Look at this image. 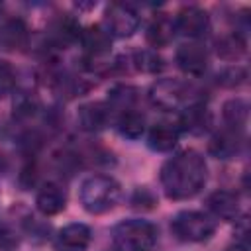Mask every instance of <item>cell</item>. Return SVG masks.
Returning a JSON list of instances; mask_svg holds the SVG:
<instances>
[{
  "mask_svg": "<svg viewBox=\"0 0 251 251\" xmlns=\"http://www.w3.org/2000/svg\"><path fill=\"white\" fill-rule=\"evenodd\" d=\"M20 245V235L8 224H0V251H16Z\"/></svg>",
  "mask_w": 251,
  "mask_h": 251,
  "instance_id": "obj_28",
  "label": "cell"
},
{
  "mask_svg": "<svg viewBox=\"0 0 251 251\" xmlns=\"http://www.w3.org/2000/svg\"><path fill=\"white\" fill-rule=\"evenodd\" d=\"M39 108V102L35 96H31L29 92H22L18 94V98L14 100V114L18 118H31Z\"/></svg>",
  "mask_w": 251,
  "mask_h": 251,
  "instance_id": "obj_25",
  "label": "cell"
},
{
  "mask_svg": "<svg viewBox=\"0 0 251 251\" xmlns=\"http://www.w3.org/2000/svg\"><path fill=\"white\" fill-rule=\"evenodd\" d=\"M35 206L43 216H57L67 206V192L57 182H47L35 196Z\"/></svg>",
  "mask_w": 251,
  "mask_h": 251,
  "instance_id": "obj_10",
  "label": "cell"
},
{
  "mask_svg": "<svg viewBox=\"0 0 251 251\" xmlns=\"http://www.w3.org/2000/svg\"><path fill=\"white\" fill-rule=\"evenodd\" d=\"M226 251H247V247H245L243 243H233V245H229Z\"/></svg>",
  "mask_w": 251,
  "mask_h": 251,
  "instance_id": "obj_30",
  "label": "cell"
},
{
  "mask_svg": "<svg viewBox=\"0 0 251 251\" xmlns=\"http://www.w3.org/2000/svg\"><path fill=\"white\" fill-rule=\"evenodd\" d=\"M159 231L147 220H124L112 231L114 251H151Z\"/></svg>",
  "mask_w": 251,
  "mask_h": 251,
  "instance_id": "obj_3",
  "label": "cell"
},
{
  "mask_svg": "<svg viewBox=\"0 0 251 251\" xmlns=\"http://www.w3.org/2000/svg\"><path fill=\"white\" fill-rule=\"evenodd\" d=\"M139 27V14L129 4H110L104 12V29L110 37H131Z\"/></svg>",
  "mask_w": 251,
  "mask_h": 251,
  "instance_id": "obj_6",
  "label": "cell"
},
{
  "mask_svg": "<svg viewBox=\"0 0 251 251\" xmlns=\"http://www.w3.org/2000/svg\"><path fill=\"white\" fill-rule=\"evenodd\" d=\"M222 114H224V120L226 124L231 127V129H241L247 122V102L241 100V98H231L224 104L222 108Z\"/></svg>",
  "mask_w": 251,
  "mask_h": 251,
  "instance_id": "obj_23",
  "label": "cell"
},
{
  "mask_svg": "<svg viewBox=\"0 0 251 251\" xmlns=\"http://www.w3.org/2000/svg\"><path fill=\"white\" fill-rule=\"evenodd\" d=\"M149 100L161 110H178L200 102L194 96V88L176 78H161L153 82L149 88Z\"/></svg>",
  "mask_w": 251,
  "mask_h": 251,
  "instance_id": "obj_4",
  "label": "cell"
},
{
  "mask_svg": "<svg viewBox=\"0 0 251 251\" xmlns=\"http://www.w3.org/2000/svg\"><path fill=\"white\" fill-rule=\"evenodd\" d=\"M108 94L110 96H108V104L106 106L110 110H120V114L127 112V110H133L135 100H137V88H133L129 84H118Z\"/></svg>",
  "mask_w": 251,
  "mask_h": 251,
  "instance_id": "obj_21",
  "label": "cell"
},
{
  "mask_svg": "<svg viewBox=\"0 0 251 251\" xmlns=\"http://www.w3.org/2000/svg\"><path fill=\"white\" fill-rule=\"evenodd\" d=\"M16 86V71L8 61H0V98L10 94Z\"/></svg>",
  "mask_w": 251,
  "mask_h": 251,
  "instance_id": "obj_27",
  "label": "cell"
},
{
  "mask_svg": "<svg viewBox=\"0 0 251 251\" xmlns=\"http://www.w3.org/2000/svg\"><path fill=\"white\" fill-rule=\"evenodd\" d=\"M92 241V231L84 224H69L65 226L57 237H55V249L57 251H86V247Z\"/></svg>",
  "mask_w": 251,
  "mask_h": 251,
  "instance_id": "obj_9",
  "label": "cell"
},
{
  "mask_svg": "<svg viewBox=\"0 0 251 251\" xmlns=\"http://www.w3.org/2000/svg\"><path fill=\"white\" fill-rule=\"evenodd\" d=\"M175 33H176L175 20L169 18L167 14H159V16L153 18V22L149 24L145 37H147L149 45H153V47H165V45H169V43L173 41Z\"/></svg>",
  "mask_w": 251,
  "mask_h": 251,
  "instance_id": "obj_17",
  "label": "cell"
},
{
  "mask_svg": "<svg viewBox=\"0 0 251 251\" xmlns=\"http://www.w3.org/2000/svg\"><path fill=\"white\" fill-rule=\"evenodd\" d=\"M178 135H180V126L173 122H157L147 135V145L153 151L167 153L173 151V147L178 143Z\"/></svg>",
  "mask_w": 251,
  "mask_h": 251,
  "instance_id": "obj_12",
  "label": "cell"
},
{
  "mask_svg": "<svg viewBox=\"0 0 251 251\" xmlns=\"http://www.w3.org/2000/svg\"><path fill=\"white\" fill-rule=\"evenodd\" d=\"M131 204L135 208H153L155 206V196L143 186V188H137L133 198H131Z\"/></svg>",
  "mask_w": 251,
  "mask_h": 251,
  "instance_id": "obj_29",
  "label": "cell"
},
{
  "mask_svg": "<svg viewBox=\"0 0 251 251\" xmlns=\"http://www.w3.org/2000/svg\"><path fill=\"white\" fill-rule=\"evenodd\" d=\"M122 196V188L116 178L106 175L88 176L80 184V204L88 214H106L110 212Z\"/></svg>",
  "mask_w": 251,
  "mask_h": 251,
  "instance_id": "obj_2",
  "label": "cell"
},
{
  "mask_svg": "<svg viewBox=\"0 0 251 251\" xmlns=\"http://www.w3.org/2000/svg\"><path fill=\"white\" fill-rule=\"evenodd\" d=\"M78 37H80L78 25L69 16H61V18H57V20H53L49 24V39L59 47L61 45H69Z\"/></svg>",
  "mask_w": 251,
  "mask_h": 251,
  "instance_id": "obj_19",
  "label": "cell"
},
{
  "mask_svg": "<svg viewBox=\"0 0 251 251\" xmlns=\"http://www.w3.org/2000/svg\"><path fill=\"white\" fill-rule=\"evenodd\" d=\"M159 178L171 200H186L204 188L208 180V165L198 151L186 149L165 161Z\"/></svg>",
  "mask_w": 251,
  "mask_h": 251,
  "instance_id": "obj_1",
  "label": "cell"
},
{
  "mask_svg": "<svg viewBox=\"0 0 251 251\" xmlns=\"http://www.w3.org/2000/svg\"><path fill=\"white\" fill-rule=\"evenodd\" d=\"M210 124H212V116L202 102L186 106L180 118V129L184 127L190 133H204L210 127Z\"/></svg>",
  "mask_w": 251,
  "mask_h": 251,
  "instance_id": "obj_18",
  "label": "cell"
},
{
  "mask_svg": "<svg viewBox=\"0 0 251 251\" xmlns=\"http://www.w3.org/2000/svg\"><path fill=\"white\" fill-rule=\"evenodd\" d=\"M171 231L180 241L198 243V241H206L214 235L216 222L204 212L182 210L171 220Z\"/></svg>",
  "mask_w": 251,
  "mask_h": 251,
  "instance_id": "obj_5",
  "label": "cell"
},
{
  "mask_svg": "<svg viewBox=\"0 0 251 251\" xmlns=\"http://www.w3.org/2000/svg\"><path fill=\"white\" fill-rule=\"evenodd\" d=\"M175 61L182 73H186L190 76H200V75H204V71L208 67V51L202 43L188 41L176 49Z\"/></svg>",
  "mask_w": 251,
  "mask_h": 251,
  "instance_id": "obj_7",
  "label": "cell"
},
{
  "mask_svg": "<svg viewBox=\"0 0 251 251\" xmlns=\"http://www.w3.org/2000/svg\"><path fill=\"white\" fill-rule=\"evenodd\" d=\"M241 149V133L237 129H224L220 133H216L208 145V151L210 155L218 157V159H229V157H235Z\"/></svg>",
  "mask_w": 251,
  "mask_h": 251,
  "instance_id": "obj_15",
  "label": "cell"
},
{
  "mask_svg": "<svg viewBox=\"0 0 251 251\" xmlns=\"http://www.w3.org/2000/svg\"><path fill=\"white\" fill-rule=\"evenodd\" d=\"M110 108L102 102H88L82 104L76 112V122L84 131H100L108 126Z\"/></svg>",
  "mask_w": 251,
  "mask_h": 251,
  "instance_id": "obj_11",
  "label": "cell"
},
{
  "mask_svg": "<svg viewBox=\"0 0 251 251\" xmlns=\"http://www.w3.org/2000/svg\"><path fill=\"white\" fill-rule=\"evenodd\" d=\"M206 208L220 220L231 222L239 214V198L229 190H216L206 198Z\"/></svg>",
  "mask_w": 251,
  "mask_h": 251,
  "instance_id": "obj_13",
  "label": "cell"
},
{
  "mask_svg": "<svg viewBox=\"0 0 251 251\" xmlns=\"http://www.w3.org/2000/svg\"><path fill=\"white\" fill-rule=\"evenodd\" d=\"M175 27L186 37H202L210 31V16L198 6H186L176 14Z\"/></svg>",
  "mask_w": 251,
  "mask_h": 251,
  "instance_id": "obj_8",
  "label": "cell"
},
{
  "mask_svg": "<svg viewBox=\"0 0 251 251\" xmlns=\"http://www.w3.org/2000/svg\"><path fill=\"white\" fill-rule=\"evenodd\" d=\"M0 43L4 49L22 51L29 43V29L22 20H8L0 27Z\"/></svg>",
  "mask_w": 251,
  "mask_h": 251,
  "instance_id": "obj_16",
  "label": "cell"
},
{
  "mask_svg": "<svg viewBox=\"0 0 251 251\" xmlns=\"http://www.w3.org/2000/svg\"><path fill=\"white\" fill-rule=\"evenodd\" d=\"M80 43L88 51L90 59H100L110 51L112 37L102 25H88L84 31H80Z\"/></svg>",
  "mask_w": 251,
  "mask_h": 251,
  "instance_id": "obj_14",
  "label": "cell"
},
{
  "mask_svg": "<svg viewBox=\"0 0 251 251\" xmlns=\"http://www.w3.org/2000/svg\"><path fill=\"white\" fill-rule=\"evenodd\" d=\"M118 131L127 139H139L143 135V131H145L143 114L135 112V108L127 110V112H122L120 118H118Z\"/></svg>",
  "mask_w": 251,
  "mask_h": 251,
  "instance_id": "obj_22",
  "label": "cell"
},
{
  "mask_svg": "<svg viewBox=\"0 0 251 251\" xmlns=\"http://www.w3.org/2000/svg\"><path fill=\"white\" fill-rule=\"evenodd\" d=\"M245 51H247V43L237 31L216 39V53L224 61H237L245 55Z\"/></svg>",
  "mask_w": 251,
  "mask_h": 251,
  "instance_id": "obj_20",
  "label": "cell"
},
{
  "mask_svg": "<svg viewBox=\"0 0 251 251\" xmlns=\"http://www.w3.org/2000/svg\"><path fill=\"white\" fill-rule=\"evenodd\" d=\"M135 71L139 73H147V75H155L159 73L165 65H163V59L157 55V51H151V49H143V51H135L131 55V63H129Z\"/></svg>",
  "mask_w": 251,
  "mask_h": 251,
  "instance_id": "obj_24",
  "label": "cell"
},
{
  "mask_svg": "<svg viewBox=\"0 0 251 251\" xmlns=\"http://www.w3.org/2000/svg\"><path fill=\"white\" fill-rule=\"evenodd\" d=\"M245 78H247V71L243 67H237V65L235 67H227V69H224L218 75V82L222 86H227V88H233V86L243 84Z\"/></svg>",
  "mask_w": 251,
  "mask_h": 251,
  "instance_id": "obj_26",
  "label": "cell"
}]
</instances>
